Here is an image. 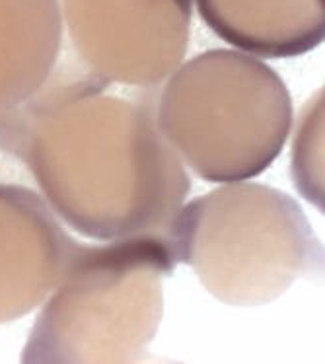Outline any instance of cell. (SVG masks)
Returning a JSON list of instances; mask_svg holds the SVG:
<instances>
[{
    "label": "cell",
    "instance_id": "1",
    "mask_svg": "<svg viewBox=\"0 0 325 364\" xmlns=\"http://www.w3.org/2000/svg\"><path fill=\"white\" fill-rule=\"evenodd\" d=\"M292 102L265 63L228 49L207 51L171 76L158 129L207 181L257 176L281 154Z\"/></svg>",
    "mask_w": 325,
    "mask_h": 364
},
{
    "label": "cell",
    "instance_id": "2",
    "mask_svg": "<svg viewBox=\"0 0 325 364\" xmlns=\"http://www.w3.org/2000/svg\"><path fill=\"white\" fill-rule=\"evenodd\" d=\"M70 38L102 76L154 84L185 55L191 0H65Z\"/></svg>",
    "mask_w": 325,
    "mask_h": 364
},
{
    "label": "cell",
    "instance_id": "3",
    "mask_svg": "<svg viewBox=\"0 0 325 364\" xmlns=\"http://www.w3.org/2000/svg\"><path fill=\"white\" fill-rule=\"evenodd\" d=\"M195 2L201 18L222 41L259 57H298L325 39V0Z\"/></svg>",
    "mask_w": 325,
    "mask_h": 364
},
{
    "label": "cell",
    "instance_id": "4",
    "mask_svg": "<svg viewBox=\"0 0 325 364\" xmlns=\"http://www.w3.org/2000/svg\"><path fill=\"white\" fill-rule=\"evenodd\" d=\"M57 0H0V139L59 55Z\"/></svg>",
    "mask_w": 325,
    "mask_h": 364
}]
</instances>
